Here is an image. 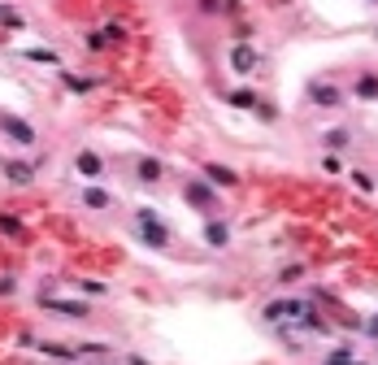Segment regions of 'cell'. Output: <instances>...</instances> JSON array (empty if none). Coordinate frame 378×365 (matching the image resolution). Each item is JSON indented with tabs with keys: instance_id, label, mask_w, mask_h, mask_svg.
Returning a JSON list of instances; mask_svg holds the SVG:
<instances>
[{
	"instance_id": "obj_16",
	"label": "cell",
	"mask_w": 378,
	"mask_h": 365,
	"mask_svg": "<svg viewBox=\"0 0 378 365\" xmlns=\"http://www.w3.org/2000/svg\"><path fill=\"white\" fill-rule=\"evenodd\" d=\"M322 144L331 148V153H339V148H348V144H352V135H348V130H326Z\"/></svg>"
},
{
	"instance_id": "obj_2",
	"label": "cell",
	"mask_w": 378,
	"mask_h": 365,
	"mask_svg": "<svg viewBox=\"0 0 378 365\" xmlns=\"http://www.w3.org/2000/svg\"><path fill=\"white\" fill-rule=\"evenodd\" d=\"M139 239H144L148 248H166V244H170V230L157 222L153 209H139Z\"/></svg>"
},
{
	"instance_id": "obj_15",
	"label": "cell",
	"mask_w": 378,
	"mask_h": 365,
	"mask_svg": "<svg viewBox=\"0 0 378 365\" xmlns=\"http://www.w3.org/2000/svg\"><path fill=\"white\" fill-rule=\"evenodd\" d=\"M226 101H231L235 109H257L261 101H257V92H248V87H239V92H231V96H226Z\"/></svg>"
},
{
	"instance_id": "obj_5",
	"label": "cell",
	"mask_w": 378,
	"mask_h": 365,
	"mask_svg": "<svg viewBox=\"0 0 378 365\" xmlns=\"http://www.w3.org/2000/svg\"><path fill=\"white\" fill-rule=\"evenodd\" d=\"M74 170H78V174H83V178H101V174H105V161H101V157H96V153H92V148H83V153H78V157H74Z\"/></svg>"
},
{
	"instance_id": "obj_3",
	"label": "cell",
	"mask_w": 378,
	"mask_h": 365,
	"mask_svg": "<svg viewBox=\"0 0 378 365\" xmlns=\"http://www.w3.org/2000/svg\"><path fill=\"white\" fill-rule=\"evenodd\" d=\"M304 313H309L304 300H270V305H266V322H287V318L300 322Z\"/></svg>"
},
{
	"instance_id": "obj_11",
	"label": "cell",
	"mask_w": 378,
	"mask_h": 365,
	"mask_svg": "<svg viewBox=\"0 0 378 365\" xmlns=\"http://www.w3.org/2000/svg\"><path fill=\"white\" fill-rule=\"evenodd\" d=\"M135 174H139V182H161L166 165H161L157 157H139V161H135Z\"/></svg>"
},
{
	"instance_id": "obj_12",
	"label": "cell",
	"mask_w": 378,
	"mask_h": 365,
	"mask_svg": "<svg viewBox=\"0 0 378 365\" xmlns=\"http://www.w3.org/2000/svg\"><path fill=\"white\" fill-rule=\"evenodd\" d=\"M83 205L87 209H113V196L101 192V187H83Z\"/></svg>"
},
{
	"instance_id": "obj_21",
	"label": "cell",
	"mask_w": 378,
	"mask_h": 365,
	"mask_svg": "<svg viewBox=\"0 0 378 365\" xmlns=\"http://www.w3.org/2000/svg\"><path fill=\"white\" fill-rule=\"evenodd\" d=\"M78 287H83V291H92V296H105V283H92V278H87V283H78Z\"/></svg>"
},
{
	"instance_id": "obj_17",
	"label": "cell",
	"mask_w": 378,
	"mask_h": 365,
	"mask_svg": "<svg viewBox=\"0 0 378 365\" xmlns=\"http://www.w3.org/2000/svg\"><path fill=\"white\" fill-rule=\"evenodd\" d=\"M322 365H366V361H352V348H335Z\"/></svg>"
},
{
	"instance_id": "obj_1",
	"label": "cell",
	"mask_w": 378,
	"mask_h": 365,
	"mask_svg": "<svg viewBox=\"0 0 378 365\" xmlns=\"http://www.w3.org/2000/svg\"><path fill=\"white\" fill-rule=\"evenodd\" d=\"M183 201L191 209H200V213H218V192H213L205 178H191L187 182V187H183Z\"/></svg>"
},
{
	"instance_id": "obj_14",
	"label": "cell",
	"mask_w": 378,
	"mask_h": 365,
	"mask_svg": "<svg viewBox=\"0 0 378 365\" xmlns=\"http://www.w3.org/2000/svg\"><path fill=\"white\" fill-rule=\"evenodd\" d=\"M5 174H9V182H22V187H26V182H31V174H35V170H31L26 161H9V165H5Z\"/></svg>"
},
{
	"instance_id": "obj_19",
	"label": "cell",
	"mask_w": 378,
	"mask_h": 365,
	"mask_svg": "<svg viewBox=\"0 0 378 365\" xmlns=\"http://www.w3.org/2000/svg\"><path fill=\"white\" fill-rule=\"evenodd\" d=\"M348 178H352V182H356V192H374V178H370V174H366V170H352V174H348Z\"/></svg>"
},
{
	"instance_id": "obj_20",
	"label": "cell",
	"mask_w": 378,
	"mask_h": 365,
	"mask_svg": "<svg viewBox=\"0 0 378 365\" xmlns=\"http://www.w3.org/2000/svg\"><path fill=\"white\" fill-rule=\"evenodd\" d=\"M322 170H326V174H339L343 165H339V157H326V161H322Z\"/></svg>"
},
{
	"instance_id": "obj_8",
	"label": "cell",
	"mask_w": 378,
	"mask_h": 365,
	"mask_svg": "<svg viewBox=\"0 0 378 365\" xmlns=\"http://www.w3.org/2000/svg\"><path fill=\"white\" fill-rule=\"evenodd\" d=\"M44 309L65 313V318H92V309H87V305H78V300H53V296H44Z\"/></svg>"
},
{
	"instance_id": "obj_9",
	"label": "cell",
	"mask_w": 378,
	"mask_h": 365,
	"mask_svg": "<svg viewBox=\"0 0 378 365\" xmlns=\"http://www.w3.org/2000/svg\"><path fill=\"white\" fill-rule=\"evenodd\" d=\"M205 244H209V248H226V244H231V226H226L222 218L205 222Z\"/></svg>"
},
{
	"instance_id": "obj_18",
	"label": "cell",
	"mask_w": 378,
	"mask_h": 365,
	"mask_svg": "<svg viewBox=\"0 0 378 365\" xmlns=\"http://www.w3.org/2000/svg\"><path fill=\"white\" fill-rule=\"evenodd\" d=\"M0 230H5V235H22V222L13 218V213H0Z\"/></svg>"
},
{
	"instance_id": "obj_6",
	"label": "cell",
	"mask_w": 378,
	"mask_h": 365,
	"mask_svg": "<svg viewBox=\"0 0 378 365\" xmlns=\"http://www.w3.org/2000/svg\"><path fill=\"white\" fill-rule=\"evenodd\" d=\"M231 70H235V74H252V70H257V53H252L248 44H235V48H231Z\"/></svg>"
},
{
	"instance_id": "obj_10",
	"label": "cell",
	"mask_w": 378,
	"mask_h": 365,
	"mask_svg": "<svg viewBox=\"0 0 378 365\" xmlns=\"http://www.w3.org/2000/svg\"><path fill=\"white\" fill-rule=\"evenodd\" d=\"M205 182H213V187H235V182H239V174L235 170H226V165H205Z\"/></svg>"
},
{
	"instance_id": "obj_4",
	"label": "cell",
	"mask_w": 378,
	"mask_h": 365,
	"mask_svg": "<svg viewBox=\"0 0 378 365\" xmlns=\"http://www.w3.org/2000/svg\"><path fill=\"white\" fill-rule=\"evenodd\" d=\"M309 101H313V105H322V109H339L343 105V92L335 87V83H309Z\"/></svg>"
},
{
	"instance_id": "obj_22",
	"label": "cell",
	"mask_w": 378,
	"mask_h": 365,
	"mask_svg": "<svg viewBox=\"0 0 378 365\" xmlns=\"http://www.w3.org/2000/svg\"><path fill=\"white\" fill-rule=\"evenodd\" d=\"M366 335H370V339H378V313H374V318L366 322Z\"/></svg>"
},
{
	"instance_id": "obj_13",
	"label": "cell",
	"mask_w": 378,
	"mask_h": 365,
	"mask_svg": "<svg viewBox=\"0 0 378 365\" xmlns=\"http://www.w3.org/2000/svg\"><path fill=\"white\" fill-rule=\"evenodd\" d=\"M356 96L361 101H378V74H361L356 78Z\"/></svg>"
},
{
	"instance_id": "obj_7",
	"label": "cell",
	"mask_w": 378,
	"mask_h": 365,
	"mask_svg": "<svg viewBox=\"0 0 378 365\" xmlns=\"http://www.w3.org/2000/svg\"><path fill=\"white\" fill-rule=\"evenodd\" d=\"M0 126H5V135H9V139H18V144H35V130H31L26 122H18V118H9V113H0Z\"/></svg>"
}]
</instances>
